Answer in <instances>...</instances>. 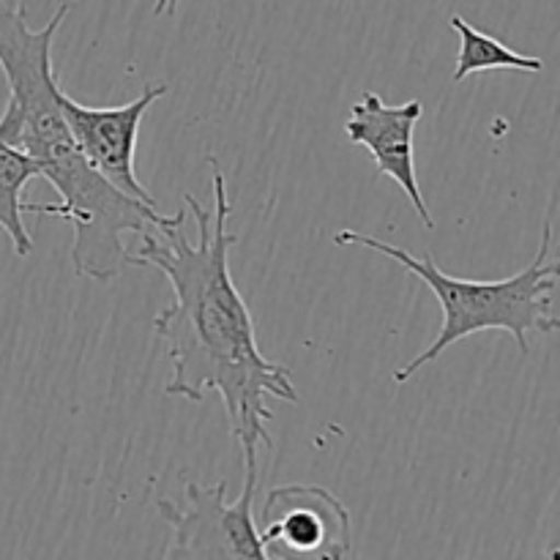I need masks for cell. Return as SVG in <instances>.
Instances as JSON below:
<instances>
[{"mask_svg": "<svg viewBox=\"0 0 560 560\" xmlns=\"http://www.w3.org/2000/svg\"><path fill=\"white\" fill-rule=\"evenodd\" d=\"M211 164L213 208L184 195L197 222V241L186 233V219L162 235H142V246L126 255V266L156 268L173 288L175 301L153 317V331L167 345L173 375L167 397L202 402L208 392L222 394L230 435L238 441L246 465H257V446H273L268 399L299 402L290 366L268 361L257 348L255 317L230 273V249L238 235L228 228L233 202L217 159Z\"/></svg>", "mask_w": 560, "mask_h": 560, "instance_id": "obj_1", "label": "cell"}, {"mask_svg": "<svg viewBox=\"0 0 560 560\" xmlns=\"http://www.w3.org/2000/svg\"><path fill=\"white\" fill-rule=\"evenodd\" d=\"M77 0H63L42 27L27 25L25 3L0 0V71L9 104L0 115V140L36 162L38 175L52 184L58 202H33L38 217L71 224V266L82 279L113 282L126 266L124 235H148L186 219V208L164 217L153 206L115 189L82 156L60 109L52 44Z\"/></svg>", "mask_w": 560, "mask_h": 560, "instance_id": "obj_2", "label": "cell"}, {"mask_svg": "<svg viewBox=\"0 0 560 560\" xmlns=\"http://www.w3.org/2000/svg\"><path fill=\"white\" fill-rule=\"evenodd\" d=\"M337 246H364L383 257H392L399 266L408 268L416 279L432 290L443 312L441 331L438 339L416 355L410 364L394 372V383L405 386L410 377L427 364L441 359L452 345L463 342L470 334L481 331H506L517 342L520 353H530V334H556L560 320L552 310V293L558 288V262L552 252V222L547 219L541 230L539 255L534 257L525 271L501 282H479V279H459L441 271L432 257H416L402 246H394L388 241L364 235L359 230H339L334 233Z\"/></svg>", "mask_w": 560, "mask_h": 560, "instance_id": "obj_3", "label": "cell"}, {"mask_svg": "<svg viewBox=\"0 0 560 560\" xmlns=\"http://www.w3.org/2000/svg\"><path fill=\"white\" fill-rule=\"evenodd\" d=\"M257 465L244 468V490L241 498L228 506V481L217 485H197L184 481L186 509H178L173 501L156 498V512L173 528L175 541L167 547L164 558H246L268 560L260 545L255 517H252V498H255Z\"/></svg>", "mask_w": 560, "mask_h": 560, "instance_id": "obj_4", "label": "cell"}, {"mask_svg": "<svg viewBox=\"0 0 560 560\" xmlns=\"http://www.w3.org/2000/svg\"><path fill=\"white\" fill-rule=\"evenodd\" d=\"M260 545L266 558L342 560L353 556L350 509L317 485L273 487L260 509Z\"/></svg>", "mask_w": 560, "mask_h": 560, "instance_id": "obj_5", "label": "cell"}, {"mask_svg": "<svg viewBox=\"0 0 560 560\" xmlns=\"http://www.w3.org/2000/svg\"><path fill=\"white\" fill-rule=\"evenodd\" d=\"M167 93V82H148L145 91L135 102L120 104V107H85L60 88V109H63V118L82 156L115 189L153 208H156V200L137 178V135H140L142 118L153 107V102Z\"/></svg>", "mask_w": 560, "mask_h": 560, "instance_id": "obj_6", "label": "cell"}, {"mask_svg": "<svg viewBox=\"0 0 560 560\" xmlns=\"http://www.w3.org/2000/svg\"><path fill=\"white\" fill-rule=\"evenodd\" d=\"M421 113H424V104L419 98H410L405 104H388L381 93L364 91L361 102L350 107L345 135L353 145L366 148L372 153L377 173L392 178L408 195L427 230H435V219H432L430 206L421 195L419 178H416L413 131L421 120Z\"/></svg>", "mask_w": 560, "mask_h": 560, "instance_id": "obj_7", "label": "cell"}, {"mask_svg": "<svg viewBox=\"0 0 560 560\" xmlns=\"http://www.w3.org/2000/svg\"><path fill=\"white\" fill-rule=\"evenodd\" d=\"M33 178H42L36 162L20 148L0 140V228L11 238V249L16 257H27L33 252V238L22 222V217L31 213L33 206L22 200V191Z\"/></svg>", "mask_w": 560, "mask_h": 560, "instance_id": "obj_8", "label": "cell"}, {"mask_svg": "<svg viewBox=\"0 0 560 560\" xmlns=\"http://www.w3.org/2000/svg\"><path fill=\"white\" fill-rule=\"evenodd\" d=\"M448 25H452L454 33L459 36L457 69H454L452 74L454 82H465L468 77L481 74V71H490V69H517V71H530V74L545 71V60L536 58V55H523L517 52V49L506 47L501 38L479 31V27L465 22L459 14H452Z\"/></svg>", "mask_w": 560, "mask_h": 560, "instance_id": "obj_9", "label": "cell"}, {"mask_svg": "<svg viewBox=\"0 0 560 560\" xmlns=\"http://www.w3.org/2000/svg\"><path fill=\"white\" fill-rule=\"evenodd\" d=\"M175 9H178V0H156V5H153V14L173 16Z\"/></svg>", "mask_w": 560, "mask_h": 560, "instance_id": "obj_10", "label": "cell"}]
</instances>
